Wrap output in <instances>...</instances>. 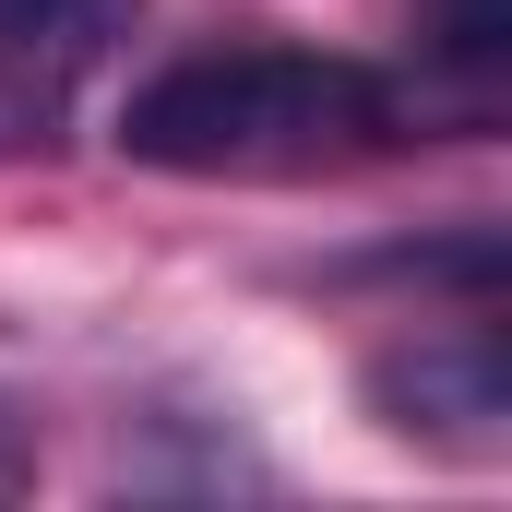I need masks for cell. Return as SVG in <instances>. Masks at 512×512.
<instances>
[{"instance_id":"3957f363","label":"cell","mask_w":512,"mask_h":512,"mask_svg":"<svg viewBox=\"0 0 512 512\" xmlns=\"http://www.w3.org/2000/svg\"><path fill=\"white\" fill-rule=\"evenodd\" d=\"M143 0H0V155L48 143L72 120L84 72L131 36Z\"/></svg>"},{"instance_id":"7a4b0ae2","label":"cell","mask_w":512,"mask_h":512,"mask_svg":"<svg viewBox=\"0 0 512 512\" xmlns=\"http://www.w3.org/2000/svg\"><path fill=\"white\" fill-rule=\"evenodd\" d=\"M370 405L405 441L441 453H501L512 441V358H501V298H465L453 322H417L405 346L370 358Z\"/></svg>"},{"instance_id":"5b68a950","label":"cell","mask_w":512,"mask_h":512,"mask_svg":"<svg viewBox=\"0 0 512 512\" xmlns=\"http://www.w3.org/2000/svg\"><path fill=\"white\" fill-rule=\"evenodd\" d=\"M24 477H36V453H24V429H12V417H0V501H12V489H24Z\"/></svg>"},{"instance_id":"6da1fadb","label":"cell","mask_w":512,"mask_h":512,"mask_svg":"<svg viewBox=\"0 0 512 512\" xmlns=\"http://www.w3.org/2000/svg\"><path fill=\"white\" fill-rule=\"evenodd\" d=\"M382 143H405V96L370 60L298 48V36L179 48L120 108V155L155 179H322Z\"/></svg>"},{"instance_id":"277c9868","label":"cell","mask_w":512,"mask_h":512,"mask_svg":"<svg viewBox=\"0 0 512 512\" xmlns=\"http://www.w3.org/2000/svg\"><path fill=\"white\" fill-rule=\"evenodd\" d=\"M417 48L465 84H501L512 60V0H417Z\"/></svg>"}]
</instances>
